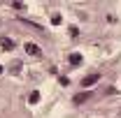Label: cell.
<instances>
[{
	"label": "cell",
	"mask_w": 121,
	"mask_h": 118,
	"mask_svg": "<svg viewBox=\"0 0 121 118\" xmlns=\"http://www.w3.org/2000/svg\"><path fill=\"white\" fill-rule=\"evenodd\" d=\"M58 83H60V86H68V83H70V79H68V76H58Z\"/></svg>",
	"instance_id": "cell-9"
},
{
	"label": "cell",
	"mask_w": 121,
	"mask_h": 118,
	"mask_svg": "<svg viewBox=\"0 0 121 118\" xmlns=\"http://www.w3.org/2000/svg\"><path fill=\"white\" fill-rule=\"evenodd\" d=\"M98 79H100V74H89V76H84V79H82V86H84V88H91V86H93V83H98Z\"/></svg>",
	"instance_id": "cell-2"
},
{
	"label": "cell",
	"mask_w": 121,
	"mask_h": 118,
	"mask_svg": "<svg viewBox=\"0 0 121 118\" xmlns=\"http://www.w3.org/2000/svg\"><path fill=\"white\" fill-rule=\"evenodd\" d=\"M89 100V93H82V95H75V104H82Z\"/></svg>",
	"instance_id": "cell-6"
},
{
	"label": "cell",
	"mask_w": 121,
	"mask_h": 118,
	"mask_svg": "<svg viewBox=\"0 0 121 118\" xmlns=\"http://www.w3.org/2000/svg\"><path fill=\"white\" fill-rule=\"evenodd\" d=\"M68 63H70L72 67H77V65H82V63H84V56H82L79 51H75V53H70V58H68Z\"/></svg>",
	"instance_id": "cell-3"
},
{
	"label": "cell",
	"mask_w": 121,
	"mask_h": 118,
	"mask_svg": "<svg viewBox=\"0 0 121 118\" xmlns=\"http://www.w3.org/2000/svg\"><path fill=\"white\" fill-rule=\"evenodd\" d=\"M23 51H26L28 56H42V49L37 44H33V42H26V44H23Z\"/></svg>",
	"instance_id": "cell-1"
},
{
	"label": "cell",
	"mask_w": 121,
	"mask_h": 118,
	"mask_svg": "<svg viewBox=\"0 0 121 118\" xmlns=\"http://www.w3.org/2000/svg\"><path fill=\"white\" fill-rule=\"evenodd\" d=\"M0 46H2V51H12V49H14V42H12L9 37H7V39L2 37V39H0Z\"/></svg>",
	"instance_id": "cell-4"
},
{
	"label": "cell",
	"mask_w": 121,
	"mask_h": 118,
	"mask_svg": "<svg viewBox=\"0 0 121 118\" xmlns=\"http://www.w3.org/2000/svg\"><path fill=\"white\" fill-rule=\"evenodd\" d=\"M40 102V90H30L28 95V104H37Z\"/></svg>",
	"instance_id": "cell-5"
},
{
	"label": "cell",
	"mask_w": 121,
	"mask_h": 118,
	"mask_svg": "<svg viewBox=\"0 0 121 118\" xmlns=\"http://www.w3.org/2000/svg\"><path fill=\"white\" fill-rule=\"evenodd\" d=\"M2 72H5V67H2V65H0V74H2Z\"/></svg>",
	"instance_id": "cell-10"
},
{
	"label": "cell",
	"mask_w": 121,
	"mask_h": 118,
	"mask_svg": "<svg viewBox=\"0 0 121 118\" xmlns=\"http://www.w3.org/2000/svg\"><path fill=\"white\" fill-rule=\"evenodd\" d=\"M60 21H63V16H60V14H54V16H51V26H58Z\"/></svg>",
	"instance_id": "cell-7"
},
{
	"label": "cell",
	"mask_w": 121,
	"mask_h": 118,
	"mask_svg": "<svg viewBox=\"0 0 121 118\" xmlns=\"http://www.w3.org/2000/svg\"><path fill=\"white\" fill-rule=\"evenodd\" d=\"M77 35H79V28H77V26H72V28H70V37H72V39H75Z\"/></svg>",
	"instance_id": "cell-8"
}]
</instances>
